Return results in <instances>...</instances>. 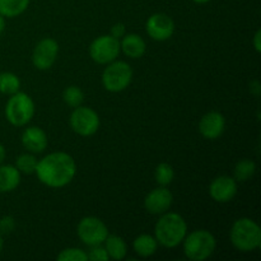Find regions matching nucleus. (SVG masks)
<instances>
[{"label":"nucleus","mask_w":261,"mask_h":261,"mask_svg":"<svg viewBox=\"0 0 261 261\" xmlns=\"http://www.w3.org/2000/svg\"><path fill=\"white\" fill-rule=\"evenodd\" d=\"M209 194L217 203H228L236 196L237 182L231 176H219L209 186Z\"/></svg>","instance_id":"nucleus-13"},{"label":"nucleus","mask_w":261,"mask_h":261,"mask_svg":"<svg viewBox=\"0 0 261 261\" xmlns=\"http://www.w3.org/2000/svg\"><path fill=\"white\" fill-rule=\"evenodd\" d=\"M59 54V43L54 38L46 37L36 45L32 54V63L38 70H47L55 64Z\"/></svg>","instance_id":"nucleus-10"},{"label":"nucleus","mask_w":261,"mask_h":261,"mask_svg":"<svg viewBox=\"0 0 261 261\" xmlns=\"http://www.w3.org/2000/svg\"><path fill=\"white\" fill-rule=\"evenodd\" d=\"M173 203V195L166 186H160L150 191L144 199V206L150 214L166 213Z\"/></svg>","instance_id":"nucleus-12"},{"label":"nucleus","mask_w":261,"mask_h":261,"mask_svg":"<svg viewBox=\"0 0 261 261\" xmlns=\"http://www.w3.org/2000/svg\"><path fill=\"white\" fill-rule=\"evenodd\" d=\"M133 81V69L126 61L114 60L102 73V84L112 93L125 91Z\"/></svg>","instance_id":"nucleus-6"},{"label":"nucleus","mask_w":261,"mask_h":261,"mask_svg":"<svg viewBox=\"0 0 261 261\" xmlns=\"http://www.w3.org/2000/svg\"><path fill=\"white\" fill-rule=\"evenodd\" d=\"M154 177L160 186L170 185V184L173 181V177H175V172H173L172 166L168 165V163L166 162L160 163V165L155 167Z\"/></svg>","instance_id":"nucleus-24"},{"label":"nucleus","mask_w":261,"mask_h":261,"mask_svg":"<svg viewBox=\"0 0 261 261\" xmlns=\"http://www.w3.org/2000/svg\"><path fill=\"white\" fill-rule=\"evenodd\" d=\"M70 126L76 134L91 137L96 134L99 127L98 114L89 107H75L70 115Z\"/></svg>","instance_id":"nucleus-8"},{"label":"nucleus","mask_w":261,"mask_h":261,"mask_svg":"<svg viewBox=\"0 0 261 261\" xmlns=\"http://www.w3.org/2000/svg\"><path fill=\"white\" fill-rule=\"evenodd\" d=\"M15 219L12 216H4L0 218V233L9 234L14 231Z\"/></svg>","instance_id":"nucleus-28"},{"label":"nucleus","mask_w":261,"mask_h":261,"mask_svg":"<svg viewBox=\"0 0 261 261\" xmlns=\"http://www.w3.org/2000/svg\"><path fill=\"white\" fill-rule=\"evenodd\" d=\"M59 261H87L88 260V255L84 252L83 250L75 249V247H70V249H65L58 255Z\"/></svg>","instance_id":"nucleus-26"},{"label":"nucleus","mask_w":261,"mask_h":261,"mask_svg":"<svg viewBox=\"0 0 261 261\" xmlns=\"http://www.w3.org/2000/svg\"><path fill=\"white\" fill-rule=\"evenodd\" d=\"M120 48L129 58L139 59L145 54L147 45H145V41L139 35L129 33V35H125L122 37V41L120 42Z\"/></svg>","instance_id":"nucleus-16"},{"label":"nucleus","mask_w":261,"mask_h":261,"mask_svg":"<svg viewBox=\"0 0 261 261\" xmlns=\"http://www.w3.org/2000/svg\"><path fill=\"white\" fill-rule=\"evenodd\" d=\"M22 144L32 153H42L47 147V135L41 127L31 126L23 132Z\"/></svg>","instance_id":"nucleus-15"},{"label":"nucleus","mask_w":261,"mask_h":261,"mask_svg":"<svg viewBox=\"0 0 261 261\" xmlns=\"http://www.w3.org/2000/svg\"><path fill=\"white\" fill-rule=\"evenodd\" d=\"M20 81L14 73L10 71H4L0 73V93L3 94H12L19 92Z\"/></svg>","instance_id":"nucleus-21"},{"label":"nucleus","mask_w":261,"mask_h":261,"mask_svg":"<svg viewBox=\"0 0 261 261\" xmlns=\"http://www.w3.org/2000/svg\"><path fill=\"white\" fill-rule=\"evenodd\" d=\"M145 30L149 37L154 41H166L172 37L175 32V22L165 13H155L148 18Z\"/></svg>","instance_id":"nucleus-11"},{"label":"nucleus","mask_w":261,"mask_h":261,"mask_svg":"<svg viewBox=\"0 0 261 261\" xmlns=\"http://www.w3.org/2000/svg\"><path fill=\"white\" fill-rule=\"evenodd\" d=\"M3 245H4V242H3V234L0 233V254L3 251Z\"/></svg>","instance_id":"nucleus-35"},{"label":"nucleus","mask_w":261,"mask_h":261,"mask_svg":"<svg viewBox=\"0 0 261 261\" xmlns=\"http://www.w3.org/2000/svg\"><path fill=\"white\" fill-rule=\"evenodd\" d=\"M103 244L110 259L119 261L126 257L127 246L122 237L116 236V234H109Z\"/></svg>","instance_id":"nucleus-18"},{"label":"nucleus","mask_w":261,"mask_h":261,"mask_svg":"<svg viewBox=\"0 0 261 261\" xmlns=\"http://www.w3.org/2000/svg\"><path fill=\"white\" fill-rule=\"evenodd\" d=\"M194 3H196V4H206L208 2H211V0H193Z\"/></svg>","instance_id":"nucleus-34"},{"label":"nucleus","mask_w":261,"mask_h":261,"mask_svg":"<svg viewBox=\"0 0 261 261\" xmlns=\"http://www.w3.org/2000/svg\"><path fill=\"white\" fill-rule=\"evenodd\" d=\"M133 247L134 251L137 252L139 256L142 257H149L155 254L158 249V242L155 237L150 236V234H140L133 242Z\"/></svg>","instance_id":"nucleus-19"},{"label":"nucleus","mask_w":261,"mask_h":261,"mask_svg":"<svg viewBox=\"0 0 261 261\" xmlns=\"http://www.w3.org/2000/svg\"><path fill=\"white\" fill-rule=\"evenodd\" d=\"M20 184V172L15 166L0 165V193H10Z\"/></svg>","instance_id":"nucleus-17"},{"label":"nucleus","mask_w":261,"mask_h":261,"mask_svg":"<svg viewBox=\"0 0 261 261\" xmlns=\"http://www.w3.org/2000/svg\"><path fill=\"white\" fill-rule=\"evenodd\" d=\"M182 244L186 257L193 261L206 260L217 247L216 237L206 229H196L186 234Z\"/></svg>","instance_id":"nucleus-4"},{"label":"nucleus","mask_w":261,"mask_h":261,"mask_svg":"<svg viewBox=\"0 0 261 261\" xmlns=\"http://www.w3.org/2000/svg\"><path fill=\"white\" fill-rule=\"evenodd\" d=\"M76 172L74 158L65 152H54L37 162L35 173L48 188H64L71 182Z\"/></svg>","instance_id":"nucleus-1"},{"label":"nucleus","mask_w":261,"mask_h":261,"mask_svg":"<svg viewBox=\"0 0 261 261\" xmlns=\"http://www.w3.org/2000/svg\"><path fill=\"white\" fill-rule=\"evenodd\" d=\"M154 234L158 244L168 249H173L182 244L188 234V224L180 214L163 213L160 221L155 223Z\"/></svg>","instance_id":"nucleus-2"},{"label":"nucleus","mask_w":261,"mask_h":261,"mask_svg":"<svg viewBox=\"0 0 261 261\" xmlns=\"http://www.w3.org/2000/svg\"><path fill=\"white\" fill-rule=\"evenodd\" d=\"M256 172V165L251 160H241L234 167V180L245 182Z\"/></svg>","instance_id":"nucleus-22"},{"label":"nucleus","mask_w":261,"mask_h":261,"mask_svg":"<svg viewBox=\"0 0 261 261\" xmlns=\"http://www.w3.org/2000/svg\"><path fill=\"white\" fill-rule=\"evenodd\" d=\"M231 242L237 250L254 251L261 246V229L259 224L250 218L237 219L231 229Z\"/></svg>","instance_id":"nucleus-3"},{"label":"nucleus","mask_w":261,"mask_h":261,"mask_svg":"<svg viewBox=\"0 0 261 261\" xmlns=\"http://www.w3.org/2000/svg\"><path fill=\"white\" fill-rule=\"evenodd\" d=\"M250 92H251L252 94H255V96H259L261 93V84L259 81H252L251 83H250Z\"/></svg>","instance_id":"nucleus-30"},{"label":"nucleus","mask_w":261,"mask_h":261,"mask_svg":"<svg viewBox=\"0 0 261 261\" xmlns=\"http://www.w3.org/2000/svg\"><path fill=\"white\" fill-rule=\"evenodd\" d=\"M76 233L81 241L87 246L102 245L109 236V228L97 217H84L78 223Z\"/></svg>","instance_id":"nucleus-7"},{"label":"nucleus","mask_w":261,"mask_h":261,"mask_svg":"<svg viewBox=\"0 0 261 261\" xmlns=\"http://www.w3.org/2000/svg\"><path fill=\"white\" fill-rule=\"evenodd\" d=\"M37 162L35 155L32 154H20L19 157L15 160V167L18 168L20 173H25V175H31L35 173L36 167H37Z\"/></svg>","instance_id":"nucleus-25"},{"label":"nucleus","mask_w":261,"mask_h":261,"mask_svg":"<svg viewBox=\"0 0 261 261\" xmlns=\"http://www.w3.org/2000/svg\"><path fill=\"white\" fill-rule=\"evenodd\" d=\"M120 51V41L117 38L112 37L111 35L99 36L93 42L91 43L89 47V55L96 61L97 64H110L111 61L116 60L119 56Z\"/></svg>","instance_id":"nucleus-9"},{"label":"nucleus","mask_w":261,"mask_h":261,"mask_svg":"<svg viewBox=\"0 0 261 261\" xmlns=\"http://www.w3.org/2000/svg\"><path fill=\"white\" fill-rule=\"evenodd\" d=\"M35 115V102L23 92L12 94L5 106V117L14 126H24Z\"/></svg>","instance_id":"nucleus-5"},{"label":"nucleus","mask_w":261,"mask_h":261,"mask_svg":"<svg viewBox=\"0 0 261 261\" xmlns=\"http://www.w3.org/2000/svg\"><path fill=\"white\" fill-rule=\"evenodd\" d=\"M31 0H0V14L7 18H14L25 12Z\"/></svg>","instance_id":"nucleus-20"},{"label":"nucleus","mask_w":261,"mask_h":261,"mask_svg":"<svg viewBox=\"0 0 261 261\" xmlns=\"http://www.w3.org/2000/svg\"><path fill=\"white\" fill-rule=\"evenodd\" d=\"M260 40H261V31L257 30L256 33H255V36H254V47H255V50H256V53H260L261 51Z\"/></svg>","instance_id":"nucleus-31"},{"label":"nucleus","mask_w":261,"mask_h":261,"mask_svg":"<svg viewBox=\"0 0 261 261\" xmlns=\"http://www.w3.org/2000/svg\"><path fill=\"white\" fill-rule=\"evenodd\" d=\"M4 30H5V17H3V15L0 14V35L4 32Z\"/></svg>","instance_id":"nucleus-33"},{"label":"nucleus","mask_w":261,"mask_h":261,"mask_svg":"<svg viewBox=\"0 0 261 261\" xmlns=\"http://www.w3.org/2000/svg\"><path fill=\"white\" fill-rule=\"evenodd\" d=\"M63 98H64V102H65L68 106L75 109V107L82 106V103H83L84 93L79 87L70 86L68 87V88L64 89Z\"/></svg>","instance_id":"nucleus-23"},{"label":"nucleus","mask_w":261,"mask_h":261,"mask_svg":"<svg viewBox=\"0 0 261 261\" xmlns=\"http://www.w3.org/2000/svg\"><path fill=\"white\" fill-rule=\"evenodd\" d=\"M226 127V120L221 112L211 111L203 116L199 122V132L205 139L214 140L221 137Z\"/></svg>","instance_id":"nucleus-14"},{"label":"nucleus","mask_w":261,"mask_h":261,"mask_svg":"<svg viewBox=\"0 0 261 261\" xmlns=\"http://www.w3.org/2000/svg\"><path fill=\"white\" fill-rule=\"evenodd\" d=\"M5 155H7V152H5V148H4V145H3L2 143H0V165H2V163L4 162Z\"/></svg>","instance_id":"nucleus-32"},{"label":"nucleus","mask_w":261,"mask_h":261,"mask_svg":"<svg viewBox=\"0 0 261 261\" xmlns=\"http://www.w3.org/2000/svg\"><path fill=\"white\" fill-rule=\"evenodd\" d=\"M125 35H126V27H125V24H122V23H116V24H114L111 27L112 37L120 40V38L124 37Z\"/></svg>","instance_id":"nucleus-29"},{"label":"nucleus","mask_w":261,"mask_h":261,"mask_svg":"<svg viewBox=\"0 0 261 261\" xmlns=\"http://www.w3.org/2000/svg\"><path fill=\"white\" fill-rule=\"evenodd\" d=\"M91 251L88 252V260L92 261H107L110 259L109 254H107L106 249L102 247L101 245H96V246H91Z\"/></svg>","instance_id":"nucleus-27"}]
</instances>
